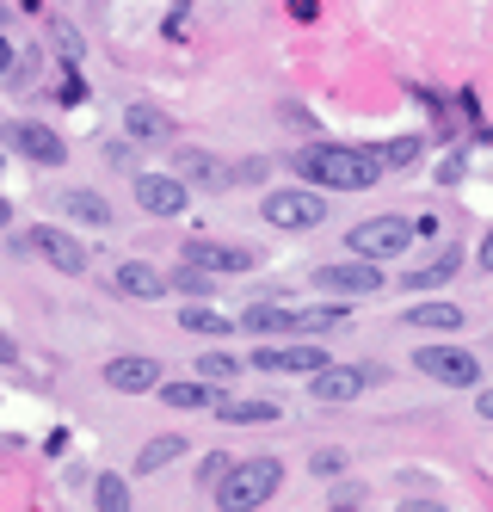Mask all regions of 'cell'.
<instances>
[{"label":"cell","mask_w":493,"mask_h":512,"mask_svg":"<svg viewBox=\"0 0 493 512\" xmlns=\"http://www.w3.org/2000/svg\"><path fill=\"white\" fill-rule=\"evenodd\" d=\"M296 173L321 192H370L383 167H376L370 149H346V142H315V149L296 155Z\"/></svg>","instance_id":"cell-1"},{"label":"cell","mask_w":493,"mask_h":512,"mask_svg":"<svg viewBox=\"0 0 493 512\" xmlns=\"http://www.w3.org/2000/svg\"><path fill=\"white\" fill-rule=\"evenodd\" d=\"M284 488V463L278 457H247V463H229V475L216 482V506L222 512H253Z\"/></svg>","instance_id":"cell-2"},{"label":"cell","mask_w":493,"mask_h":512,"mask_svg":"<svg viewBox=\"0 0 493 512\" xmlns=\"http://www.w3.org/2000/svg\"><path fill=\"white\" fill-rule=\"evenodd\" d=\"M259 216L272 229H321L327 223V198H321V186H278V192L259 198Z\"/></svg>","instance_id":"cell-3"},{"label":"cell","mask_w":493,"mask_h":512,"mask_svg":"<svg viewBox=\"0 0 493 512\" xmlns=\"http://www.w3.org/2000/svg\"><path fill=\"white\" fill-rule=\"evenodd\" d=\"M413 235H420V229H413L407 216H370V223H358V229L346 235V247L358 253V260H376V266H383V260H401V253L413 247Z\"/></svg>","instance_id":"cell-4"},{"label":"cell","mask_w":493,"mask_h":512,"mask_svg":"<svg viewBox=\"0 0 493 512\" xmlns=\"http://www.w3.org/2000/svg\"><path fill=\"white\" fill-rule=\"evenodd\" d=\"M0 142H7V149H19L25 161H37V167H62V161H68V142H62L50 124H37V118H13L7 130H0Z\"/></svg>","instance_id":"cell-5"},{"label":"cell","mask_w":493,"mask_h":512,"mask_svg":"<svg viewBox=\"0 0 493 512\" xmlns=\"http://www.w3.org/2000/svg\"><path fill=\"white\" fill-rule=\"evenodd\" d=\"M413 364H420L426 377H438L444 389H475L481 383V358L463 352V346H420V352H413Z\"/></svg>","instance_id":"cell-6"},{"label":"cell","mask_w":493,"mask_h":512,"mask_svg":"<svg viewBox=\"0 0 493 512\" xmlns=\"http://www.w3.org/2000/svg\"><path fill=\"white\" fill-rule=\"evenodd\" d=\"M315 290H327V297H376V290H383V266L352 253V260H339V266H321Z\"/></svg>","instance_id":"cell-7"},{"label":"cell","mask_w":493,"mask_h":512,"mask_svg":"<svg viewBox=\"0 0 493 512\" xmlns=\"http://www.w3.org/2000/svg\"><path fill=\"white\" fill-rule=\"evenodd\" d=\"M25 247H31V253H44V260H50L56 272H68V278H81V272H87V247L74 241L68 229L37 223V229H25V235H19V253H25Z\"/></svg>","instance_id":"cell-8"},{"label":"cell","mask_w":493,"mask_h":512,"mask_svg":"<svg viewBox=\"0 0 493 512\" xmlns=\"http://www.w3.org/2000/svg\"><path fill=\"white\" fill-rule=\"evenodd\" d=\"M136 204L148 216H179L185 204H192V186H185L179 173H142L136 179Z\"/></svg>","instance_id":"cell-9"},{"label":"cell","mask_w":493,"mask_h":512,"mask_svg":"<svg viewBox=\"0 0 493 512\" xmlns=\"http://www.w3.org/2000/svg\"><path fill=\"white\" fill-rule=\"evenodd\" d=\"M185 266H198L210 278L222 272H253V247H229V241H185Z\"/></svg>","instance_id":"cell-10"},{"label":"cell","mask_w":493,"mask_h":512,"mask_svg":"<svg viewBox=\"0 0 493 512\" xmlns=\"http://www.w3.org/2000/svg\"><path fill=\"white\" fill-rule=\"evenodd\" d=\"M105 389H118V395H148V389H161V364L155 358H111L105 364Z\"/></svg>","instance_id":"cell-11"},{"label":"cell","mask_w":493,"mask_h":512,"mask_svg":"<svg viewBox=\"0 0 493 512\" xmlns=\"http://www.w3.org/2000/svg\"><path fill=\"white\" fill-rule=\"evenodd\" d=\"M253 364H259V371H302V377H315L327 364V346H259Z\"/></svg>","instance_id":"cell-12"},{"label":"cell","mask_w":493,"mask_h":512,"mask_svg":"<svg viewBox=\"0 0 493 512\" xmlns=\"http://www.w3.org/2000/svg\"><path fill=\"white\" fill-rule=\"evenodd\" d=\"M352 321L346 303H309V309H290V340H315V334H339V327Z\"/></svg>","instance_id":"cell-13"},{"label":"cell","mask_w":493,"mask_h":512,"mask_svg":"<svg viewBox=\"0 0 493 512\" xmlns=\"http://www.w3.org/2000/svg\"><path fill=\"white\" fill-rule=\"evenodd\" d=\"M364 371H352V364H321V371L309 377V395L315 401H352V395H364Z\"/></svg>","instance_id":"cell-14"},{"label":"cell","mask_w":493,"mask_h":512,"mask_svg":"<svg viewBox=\"0 0 493 512\" xmlns=\"http://www.w3.org/2000/svg\"><path fill=\"white\" fill-rule=\"evenodd\" d=\"M111 284H118V297H136V303H155L161 290H167V278H161L155 266H148V260H124Z\"/></svg>","instance_id":"cell-15"},{"label":"cell","mask_w":493,"mask_h":512,"mask_svg":"<svg viewBox=\"0 0 493 512\" xmlns=\"http://www.w3.org/2000/svg\"><path fill=\"white\" fill-rule=\"evenodd\" d=\"M457 272H463V253H457V247H444L438 260H426V266H413V272L401 278V290H438V284H450V278H457Z\"/></svg>","instance_id":"cell-16"},{"label":"cell","mask_w":493,"mask_h":512,"mask_svg":"<svg viewBox=\"0 0 493 512\" xmlns=\"http://www.w3.org/2000/svg\"><path fill=\"white\" fill-rule=\"evenodd\" d=\"M401 321L420 327V334H457V327H463V309H457V303H413Z\"/></svg>","instance_id":"cell-17"},{"label":"cell","mask_w":493,"mask_h":512,"mask_svg":"<svg viewBox=\"0 0 493 512\" xmlns=\"http://www.w3.org/2000/svg\"><path fill=\"white\" fill-rule=\"evenodd\" d=\"M235 327L241 334H290V309L284 303H253V309L235 315Z\"/></svg>","instance_id":"cell-18"},{"label":"cell","mask_w":493,"mask_h":512,"mask_svg":"<svg viewBox=\"0 0 493 512\" xmlns=\"http://www.w3.org/2000/svg\"><path fill=\"white\" fill-rule=\"evenodd\" d=\"M62 210L74 216V223H87V229H105V223H111V204H105L99 192H87V186L62 192Z\"/></svg>","instance_id":"cell-19"},{"label":"cell","mask_w":493,"mask_h":512,"mask_svg":"<svg viewBox=\"0 0 493 512\" xmlns=\"http://www.w3.org/2000/svg\"><path fill=\"white\" fill-rule=\"evenodd\" d=\"M155 395L167 401V408H185V414H192V408H216V389L204 377H192V383H161Z\"/></svg>","instance_id":"cell-20"},{"label":"cell","mask_w":493,"mask_h":512,"mask_svg":"<svg viewBox=\"0 0 493 512\" xmlns=\"http://www.w3.org/2000/svg\"><path fill=\"white\" fill-rule=\"evenodd\" d=\"M173 457H185V438H179V432H161V438H148V445L136 451V475H155V469H167Z\"/></svg>","instance_id":"cell-21"},{"label":"cell","mask_w":493,"mask_h":512,"mask_svg":"<svg viewBox=\"0 0 493 512\" xmlns=\"http://www.w3.org/2000/svg\"><path fill=\"white\" fill-rule=\"evenodd\" d=\"M124 130H130L136 142H161V136H173V118L155 112V105H130V112H124Z\"/></svg>","instance_id":"cell-22"},{"label":"cell","mask_w":493,"mask_h":512,"mask_svg":"<svg viewBox=\"0 0 493 512\" xmlns=\"http://www.w3.org/2000/svg\"><path fill=\"white\" fill-rule=\"evenodd\" d=\"M179 327H185V334H204V340H216V334H235V321L222 315V309H210V303L179 309Z\"/></svg>","instance_id":"cell-23"},{"label":"cell","mask_w":493,"mask_h":512,"mask_svg":"<svg viewBox=\"0 0 493 512\" xmlns=\"http://www.w3.org/2000/svg\"><path fill=\"white\" fill-rule=\"evenodd\" d=\"M179 179L185 186H222L229 173H222V161H210L204 149H179Z\"/></svg>","instance_id":"cell-24"},{"label":"cell","mask_w":493,"mask_h":512,"mask_svg":"<svg viewBox=\"0 0 493 512\" xmlns=\"http://www.w3.org/2000/svg\"><path fill=\"white\" fill-rule=\"evenodd\" d=\"M216 414L229 420V426H265V420H278L272 401H216Z\"/></svg>","instance_id":"cell-25"},{"label":"cell","mask_w":493,"mask_h":512,"mask_svg":"<svg viewBox=\"0 0 493 512\" xmlns=\"http://www.w3.org/2000/svg\"><path fill=\"white\" fill-rule=\"evenodd\" d=\"M93 506H99V512H130V482H124V475H99Z\"/></svg>","instance_id":"cell-26"},{"label":"cell","mask_w":493,"mask_h":512,"mask_svg":"<svg viewBox=\"0 0 493 512\" xmlns=\"http://www.w3.org/2000/svg\"><path fill=\"white\" fill-rule=\"evenodd\" d=\"M370 155H376V167H407L413 155H420V142L401 136V142H383V149H370Z\"/></svg>","instance_id":"cell-27"},{"label":"cell","mask_w":493,"mask_h":512,"mask_svg":"<svg viewBox=\"0 0 493 512\" xmlns=\"http://www.w3.org/2000/svg\"><path fill=\"white\" fill-rule=\"evenodd\" d=\"M50 38H56V50H62V62H81V31H74V25H50Z\"/></svg>","instance_id":"cell-28"},{"label":"cell","mask_w":493,"mask_h":512,"mask_svg":"<svg viewBox=\"0 0 493 512\" xmlns=\"http://www.w3.org/2000/svg\"><path fill=\"white\" fill-rule=\"evenodd\" d=\"M173 290H185V297H198V303H204V297H210V272H198V266H185V272L173 278Z\"/></svg>","instance_id":"cell-29"},{"label":"cell","mask_w":493,"mask_h":512,"mask_svg":"<svg viewBox=\"0 0 493 512\" xmlns=\"http://www.w3.org/2000/svg\"><path fill=\"white\" fill-rule=\"evenodd\" d=\"M198 377H204V383H210V377H235V358H229V352H204V358H198Z\"/></svg>","instance_id":"cell-30"},{"label":"cell","mask_w":493,"mask_h":512,"mask_svg":"<svg viewBox=\"0 0 493 512\" xmlns=\"http://www.w3.org/2000/svg\"><path fill=\"white\" fill-rule=\"evenodd\" d=\"M222 475H229V457H204V463H198V482H204L210 494H216V482H222Z\"/></svg>","instance_id":"cell-31"},{"label":"cell","mask_w":493,"mask_h":512,"mask_svg":"<svg viewBox=\"0 0 493 512\" xmlns=\"http://www.w3.org/2000/svg\"><path fill=\"white\" fill-rule=\"evenodd\" d=\"M13 68H19V50H13L7 38H0V75H13Z\"/></svg>","instance_id":"cell-32"},{"label":"cell","mask_w":493,"mask_h":512,"mask_svg":"<svg viewBox=\"0 0 493 512\" xmlns=\"http://www.w3.org/2000/svg\"><path fill=\"white\" fill-rule=\"evenodd\" d=\"M19 358V346H13V334H7V327H0V364H13Z\"/></svg>","instance_id":"cell-33"},{"label":"cell","mask_w":493,"mask_h":512,"mask_svg":"<svg viewBox=\"0 0 493 512\" xmlns=\"http://www.w3.org/2000/svg\"><path fill=\"white\" fill-rule=\"evenodd\" d=\"M475 260H481V266L493 272V229H487V241H481V253H475Z\"/></svg>","instance_id":"cell-34"},{"label":"cell","mask_w":493,"mask_h":512,"mask_svg":"<svg viewBox=\"0 0 493 512\" xmlns=\"http://www.w3.org/2000/svg\"><path fill=\"white\" fill-rule=\"evenodd\" d=\"M7 229H13V204H7V198H0V235H7Z\"/></svg>","instance_id":"cell-35"},{"label":"cell","mask_w":493,"mask_h":512,"mask_svg":"<svg viewBox=\"0 0 493 512\" xmlns=\"http://www.w3.org/2000/svg\"><path fill=\"white\" fill-rule=\"evenodd\" d=\"M475 408H481V420H493V389H487V395L475 401Z\"/></svg>","instance_id":"cell-36"}]
</instances>
